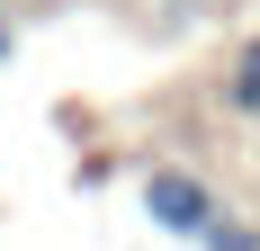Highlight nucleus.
<instances>
[{
    "label": "nucleus",
    "instance_id": "nucleus-3",
    "mask_svg": "<svg viewBox=\"0 0 260 251\" xmlns=\"http://www.w3.org/2000/svg\"><path fill=\"white\" fill-rule=\"evenodd\" d=\"M198 251H260V225H251V215H234V206H224V215H215V225L198 233Z\"/></svg>",
    "mask_w": 260,
    "mask_h": 251
},
{
    "label": "nucleus",
    "instance_id": "nucleus-1",
    "mask_svg": "<svg viewBox=\"0 0 260 251\" xmlns=\"http://www.w3.org/2000/svg\"><path fill=\"white\" fill-rule=\"evenodd\" d=\"M144 215H153L161 233L198 242V233L224 215V198H215V179H198L188 162H153V171H144Z\"/></svg>",
    "mask_w": 260,
    "mask_h": 251
},
{
    "label": "nucleus",
    "instance_id": "nucleus-2",
    "mask_svg": "<svg viewBox=\"0 0 260 251\" xmlns=\"http://www.w3.org/2000/svg\"><path fill=\"white\" fill-rule=\"evenodd\" d=\"M215 99H224V117L260 125V27L242 36L234 54H224V72H215Z\"/></svg>",
    "mask_w": 260,
    "mask_h": 251
},
{
    "label": "nucleus",
    "instance_id": "nucleus-4",
    "mask_svg": "<svg viewBox=\"0 0 260 251\" xmlns=\"http://www.w3.org/2000/svg\"><path fill=\"white\" fill-rule=\"evenodd\" d=\"M18 54V18H9V0H0V63Z\"/></svg>",
    "mask_w": 260,
    "mask_h": 251
}]
</instances>
